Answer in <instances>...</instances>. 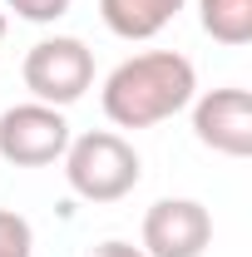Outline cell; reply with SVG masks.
<instances>
[{
  "label": "cell",
  "instance_id": "6da1fadb",
  "mask_svg": "<svg viewBox=\"0 0 252 257\" xmlns=\"http://www.w3.org/2000/svg\"><path fill=\"white\" fill-rule=\"evenodd\" d=\"M193 94H198V69L188 55L144 50V55L109 69L99 104H104V119L114 128H154V124H168L173 114H183Z\"/></svg>",
  "mask_w": 252,
  "mask_h": 257
},
{
  "label": "cell",
  "instance_id": "7a4b0ae2",
  "mask_svg": "<svg viewBox=\"0 0 252 257\" xmlns=\"http://www.w3.org/2000/svg\"><path fill=\"white\" fill-rule=\"evenodd\" d=\"M139 178H144V163L134 144L114 128H89L64 149V183L84 203H119L139 188Z\"/></svg>",
  "mask_w": 252,
  "mask_h": 257
},
{
  "label": "cell",
  "instance_id": "3957f363",
  "mask_svg": "<svg viewBox=\"0 0 252 257\" xmlns=\"http://www.w3.org/2000/svg\"><path fill=\"white\" fill-rule=\"evenodd\" d=\"M20 79H25V89L40 104L69 109V104H79L89 94V84H94V55L74 35H50V40H35L25 50Z\"/></svg>",
  "mask_w": 252,
  "mask_h": 257
},
{
  "label": "cell",
  "instance_id": "277c9868",
  "mask_svg": "<svg viewBox=\"0 0 252 257\" xmlns=\"http://www.w3.org/2000/svg\"><path fill=\"white\" fill-rule=\"evenodd\" d=\"M69 119L55 104H10L0 114V159L15 163V168H45V163H60L69 149Z\"/></svg>",
  "mask_w": 252,
  "mask_h": 257
},
{
  "label": "cell",
  "instance_id": "5b68a950",
  "mask_svg": "<svg viewBox=\"0 0 252 257\" xmlns=\"http://www.w3.org/2000/svg\"><path fill=\"white\" fill-rule=\"evenodd\" d=\"M144 257H203L213 247V213L198 198H158L144 213Z\"/></svg>",
  "mask_w": 252,
  "mask_h": 257
},
{
  "label": "cell",
  "instance_id": "8992f818",
  "mask_svg": "<svg viewBox=\"0 0 252 257\" xmlns=\"http://www.w3.org/2000/svg\"><path fill=\"white\" fill-rule=\"evenodd\" d=\"M193 139L222 159L252 154V94L237 84H222L208 94H193Z\"/></svg>",
  "mask_w": 252,
  "mask_h": 257
},
{
  "label": "cell",
  "instance_id": "52a82bcc",
  "mask_svg": "<svg viewBox=\"0 0 252 257\" xmlns=\"http://www.w3.org/2000/svg\"><path fill=\"white\" fill-rule=\"evenodd\" d=\"M188 0H99V20L119 40H154L163 35Z\"/></svg>",
  "mask_w": 252,
  "mask_h": 257
},
{
  "label": "cell",
  "instance_id": "ba28073f",
  "mask_svg": "<svg viewBox=\"0 0 252 257\" xmlns=\"http://www.w3.org/2000/svg\"><path fill=\"white\" fill-rule=\"evenodd\" d=\"M198 20L218 45L237 50L252 40V0H198Z\"/></svg>",
  "mask_w": 252,
  "mask_h": 257
},
{
  "label": "cell",
  "instance_id": "9c48e42d",
  "mask_svg": "<svg viewBox=\"0 0 252 257\" xmlns=\"http://www.w3.org/2000/svg\"><path fill=\"white\" fill-rule=\"evenodd\" d=\"M0 257H35V227L15 208H0Z\"/></svg>",
  "mask_w": 252,
  "mask_h": 257
},
{
  "label": "cell",
  "instance_id": "30bf717a",
  "mask_svg": "<svg viewBox=\"0 0 252 257\" xmlns=\"http://www.w3.org/2000/svg\"><path fill=\"white\" fill-rule=\"evenodd\" d=\"M20 20H30V25H55L60 15H69V5L74 0H5Z\"/></svg>",
  "mask_w": 252,
  "mask_h": 257
},
{
  "label": "cell",
  "instance_id": "8fae6325",
  "mask_svg": "<svg viewBox=\"0 0 252 257\" xmlns=\"http://www.w3.org/2000/svg\"><path fill=\"white\" fill-rule=\"evenodd\" d=\"M84 257H144V247H134L124 237H104V242H94Z\"/></svg>",
  "mask_w": 252,
  "mask_h": 257
},
{
  "label": "cell",
  "instance_id": "7c38bea8",
  "mask_svg": "<svg viewBox=\"0 0 252 257\" xmlns=\"http://www.w3.org/2000/svg\"><path fill=\"white\" fill-rule=\"evenodd\" d=\"M0 45H5V15H0Z\"/></svg>",
  "mask_w": 252,
  "mask_h": 257
}]
</instances>
